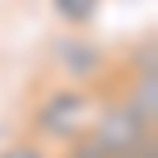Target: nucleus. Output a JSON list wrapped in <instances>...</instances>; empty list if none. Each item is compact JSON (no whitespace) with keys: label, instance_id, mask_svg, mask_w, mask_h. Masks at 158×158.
I'll return each instance as SVG.
<instances>
[{"label":"nucleus","instance_id":"1","mask_svg":"<svg viewBox=\"0 0 158 158\" xmlns=\"http://www.w3.org/2000/svg\"><path fill=\"white\" fill-rule=\"evenodd\" d=\"M104 96L87 83H58L42 92L29 108V142L38 146H71L87 133L92 117L100 112Z\"/></svg>","mask_w":158,"mask_h":158},{"label":"nucleus","instance_id":"2","mask_svg":"<svg viewBox=\"0 0 158 158\" xmlns=\"http://www.w3.org/2000/svg\"><path fill=\"white\" fill-rule=\"evenodd\" d=\"M54 58H58V67H63V75L71 79V83H87V87L100 79L104 63H108L104 50L96 46V42H87V38H63V42H54Z\"/></svg>","mask_w":158,"mask_h":158},{"label":"nucleus","instance_id":"3","mask_svg":"<svg viewBox=\"0 0 158 158\" xmlns=\"http://www.w3.org/2000/svg\"><path fill=\"white\" fill-rule=\"evenodd\" d=\"M112 100H121L146 129H154L158 125V71H129Z\"/></svg>","mask_w":158,"mask_h":158},{"label":"nucleus","instance_id":"4","mask_svg":"<svg viewBox=\"0 0 158 158\" xmlns=\"http://www.w3.org/2000/svg\"><path fill=\"white\" fill-rule=\"evenodd\" d=\"M104 0H50V8L58 13V21L71 25V29H83V25L96 21V13H100Z\"/></svg>","mask_w":158,"mask_h":158},{"label":"nucleus","instance_id":"5","mask_svg":"<svg viewBox=\"0 0 158 158\" xmlns=\"http://www.w3.org/2000/svg\"><path fill=\"white\" fill-rule=\"evenodd\" d=\"M0 158H54L46 150V146H38V142H17V146H8V150H0Z\"/></svg>","mask_w":158,"mask_h":158},{"label":"nucleus","instance_id":"6","mask_svg":"<svg viewBox=\"0 0 158 158\" xmlns=\"http://www.w3.org/2000/svg\"><path fill=\"white\" fill-rule=\"evenodd\" d=\"M121 158H158V137L150 133L146 142H137L133 150H129V154H121Z\"/></svg>","mask_w":158,"mask_h":158}]
</instances>
